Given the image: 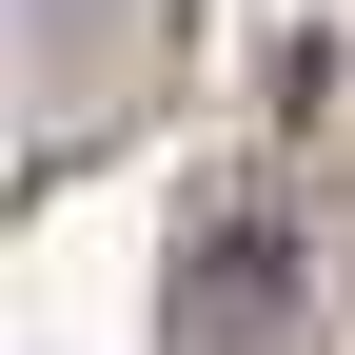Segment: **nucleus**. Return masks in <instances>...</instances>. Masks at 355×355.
I'll return each mask as SVG.
<instances>
[{
    "mask_svg": "<svg viewBox=\"0 0 355 355\" xmlns=\"http://www.w3.org/2000/svg\"><path fill=\"white\" fill-rule=\"evenodd\" d=\"M257 316H277V217L237 198V217H198V277H178V336L217 355V336H257Z\"/></svg>",
    "mask_w": 355,
    "mask_h": 355,
    "instance_id": "f257e3e1",
    "label": "nucleus"
}]
</instances>
